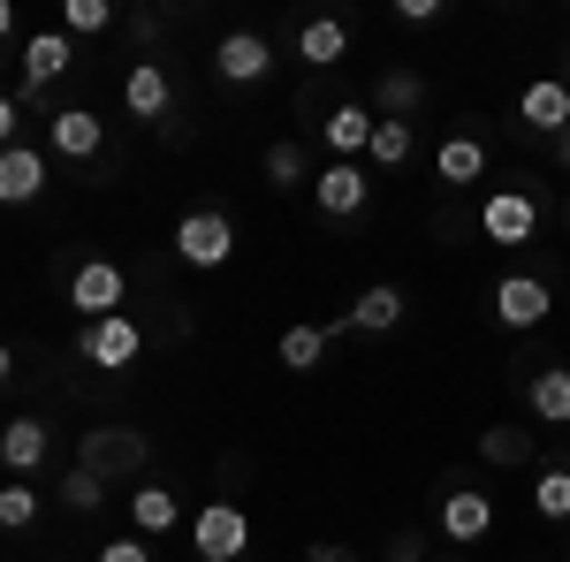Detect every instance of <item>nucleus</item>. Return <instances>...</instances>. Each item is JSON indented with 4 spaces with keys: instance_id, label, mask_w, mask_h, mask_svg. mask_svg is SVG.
<instances>
[{
    "instance_id": "4c0bfd02",
    "label": "nucleus",
    "mask_w": 570,
    "mask_h": 562,
    "mask_svg": "<svg viewBox=\"0 0 570 562\" xmlns=\"http://www.w3.org/2000/svg\"><path fill=\"white\" fill-rule=\"evenodd\" d=\"M8 373H16V349L0 343V388H8Z\"/></svg>"
},
{
    "instance_id": "ea45409f",
    "label": "nucleus",
    "mask_w": 570,
    "mask_h": 562,
    "mask_svg": "<svg viewBox=\"0 0 570 562\" xmlns=\"http://www.w3.org/2000/svg\"><path fill=\"white\" fill-rule=\"evenodd\" d=\"M0 441H8V418H0Z\"/></svg>"
},
{
    "instance_id": "b1692460",
    "label": "nucleus",
    "mask_w": 570,
    "mask_h": 562,
    "mask_svg": "<svg viewBox=\"0 0 570 562\" xmlns=\"http://www.w3.org/2000/svg\"><path fill=\"white\" fill-rule=\"evenodd\" d=\"M525 403H532L540 426H570V365H540L532 388H525Z\"/></svg>"
},
{
    "instance_id": "f3484780",
    "label": "nucleus",
    "mask_w": 570,
    "mask_h": 562,
    "mask_svg": "<svg viewBox=\"0 0 570 562\" xmlns=\"http://www.w3.org/2000/svg\"><path fill=\"white\" fill-rule=\"evenodd\" d=\"M46 190V152L39 145H8L0 152V206H31Z\"/></svg>"
},
{
    "instance_id": "ddd939ff",
    "label": "nucleus",
    "mask_w": 570,
    "mask_h": 562,
    "mask_svg": "<svg viewBox=\"0 0 570 562\" xmlns=\"http://www.w3.org/2000/svg\"><path fill=\"white\" fill-rule=\"evenodd\" d=\"M518 122H525L532 137L556 145V137L570 130V85H563V77H532V85L518 91Z\"/></svg>"
},
{
    "instance_id": "f257e3e1",
    "label": "nucleus",
    "mask_w": 570,
    "mask_h": 562,
    "mask_svg": "<svg viewBox=\"0 0 570 562\" xmlns=\"http://www.w3.org/2000/svg\"><path fill=\"white\" fill-rule=\"evenodd\" d=\"M77 472L107 479V486L145 479L153 472V441H145V426H85L77 433Z\"/></svg>"
},
{
    "instance_id": "9d476101",
    "label": "nucleus",
    "mask_w": 570,
    "mask_h": 562,
    "mask_svg": "<svg viewBox=\"0 0 570 562\" xmlns=\"http://www.w3.org/2000/svg\"><path fill=\"white\" fill-rule=\"evenodd\" d=\"M190 548H198V562H236L252 548V517H244L236 502H206V510L190 517Z\"/></svg>"
},
{
    "instance_id": "7c9ffc66",
    "label": "nucleus",
    "mask_w": 570,
    "mask_h": 562,
    "mask_svg": "<svg viewBox=\"0 0 570 562\" xmlns=\"http://www.w3.org/2000/svg\"><path fill=\"white\" fill-rule=\"evenodd\" d=\"M107 502V479H91V472H77L69 464V479H61V510H77V517H91Z\"/></svg>"
},
{
    "instance_id": "aec40b11",
    "label": "nucleus",
    "mask_w": 570,
    "mask_h": 562,
    "mask_svg": "<svg viewBox=\"0 0 570 562\" xmlns=\"http://www.w3.org/2000/svg\"><path fill=\"white\" fill-rule=\"evenodd\" d=\"M395 319H403V289H395V282H373V289H357V304L343 312V327H351V335H389Z\"/></svg>"
},
{
    "instance_id": "79ce46f5",
    "label": "nucleus",
    "mask_w": 570,
    "mask_h": 562,
    "mask_svg": "<svg viewBox=\"0 0 570 562\" xmlns=\"http://www.w3.org/2000/svg\"><path fill=\"white\" fill-rule=\"evenodd\" d=\"M563 304H570V297H563Z\"/></svg>"
},
{
    "instance_id": "2f4dec72",
    "label": "nucleus",
    "mask_w": 570,
    "mask_h": 562,
    "mask_svg": "<svg viewBox=\"0 0 570 562\" xmlns=\"http://www.w3.org/2000/svg\"><path fill=\"white\" fill-rule=\"evenodd\" d=\"M8 145H23V99L16 91H0V152Z\"/></svg>"
},
{
    "instance_id": "393cba45",
    "label": "nucleus",
    "mask_w": 570,
    "mask_h": 562,
    "mask_svg": "<svg viewBox=\"0 0 570 562\" xmlns=\"http://www.w3.org/2000/svg\"><path fill=\"white\" fill-rule=\"evenodd\" d=\"M259 175H266V190H305L312 183V152L297 145V137H274L266 160H259Z\"/></svg>"
},
{
    "instance_id": "e433bc0d",
    "label": "nucleus",
    "mask_w": 570,
    "mask_h": 562,
    "mask_svg": "<svg viewBox=\"0 0 570 562\" xmlns=\"http://www.w3.org/2000/svg\"><path fill=\"white\" fill-rule=\"evenodd\" d=\"M556 168H563V175H570V130H563V137H556Z\"/></svg>"
},
{
    "instance_id": "5701e85b",
    "label": "nucleus",
    "mask_w": 570,
    "mask_h": 562,
    "mask_svg": "<svg viewBox=\"0 0 570 562\" xmlns=\"http://www.w3.org/2000/svg\"><path fill=\"white\" fill-rule=\"evenodd\" d=\"M335 335H351V327H343V319H327V327H289L282 349H274V357H282V373H320V357H327Z\"/></svg>"
},
{
    "instance_id": "4be33fe9",
    "label": "nucleus",
    "mask_w": 570,
    "mask_h": 562,
    "mask_svg": "<svg viewBox=\"0 0 570 562\" xmlns=\"http://www.w3.org/2000/svg\"><path fill=\"white\" fill-rule=\"evenodd\" d=\"M365 145H373V107H365V99H343V107L327 115V152H335V160H365Z\"/></svg>"
},
{
    "instance_id": "c85d7f7f",
    "label": "nucleus",
    "mask_w": 570,
    "mask_h": 562,
    "mask_svg": "<svg viewBox=\"0 0 570 562\" xmlns=\"http://www.w3.org/2000/svg\"><path fill=\"white\" fill-rule=\"evenodd\" d=\"M532 510L548 524H570V464H548V472L532 479Z\"/></svg>"
},
{
    "instance_id": "39448f33",
    "label": "nucleus",
    "mask_w": 570,
    "mask_h": 562,
    "mask_svg": "<svg viewBox=\"0 0 570 562\" xmlns=\"http://www.w3.org/2000/svg\"><path fill=\"white\" fill-rule=\"evenodd\" d=\"M434 524L456 540V548H472V540H487L494 532V494L487 486H472V479H441V510H434Z\"/></svg>"
},
{
    "instance_id": "72a5a7b5",
    "label": "nucleus",
    "mask_w": 570,
    "mask_h": 562,
    "mask_svg": "<svg viewBox=\"0 0 570 562\" xmlns=\"http://www.w3.org/2000/svg\"><path fill=\"white\" fill-rule=\"evenodd\" d=\"M389 562H426V532H395Z\"/></svg>"
},
{
    "instance_id": "bb28decb",
    "label": "nucleus",
    "mask_w": 570,
    "mask_h": 562,
    "mask_svg": "<svg viewBox=\"0 0 570 562\" xmlns=\"http://www.w3.org/2000/svg\"><path fill=\"white\" fill-rule=\"evenodd\" d=\"M411 152H419V130H411V122H373V145H365L373 168H403Z\"/></svg>"
},
{
    "instance_id": "2eb2a0df",
    "label": "nucleus",
    "mask_w": 570,
    "mask_h": 562,
    "mask_svg": "<svg viewBox=\"0 0 570 562\" xmlns=\"http://www.w3.org/2000/svg\"><path fill=\"white\" fill-rule=\"evenodd\" d=\"M122 107H130L137 122H168V107H176L168 69H160V61H130V77H122Z\"/></svg>"
},
{
    "instance_id": "f704fd0d",
    "label": "nucleus",
    "mask_w": 570,
    "mask_h": 562,
    "mask_svg": "<svg viewBox=\"0 0 570 562\" xmlns=\"http://www.w3.org/2000/svg\"><path fill=\"white\" fill-rule=\"evenodd\" d=\"M395 16H403V23H434L441 0H395Z\"/></svg>"
},
{
    "instance_id": "dca6fc26",
    "label": "nucleus",
    "mask_w": 570,
    "mask_h": 562,
    "mask_svg": "<svg viewBox=\"0 0 570 562\" xmlns=\"http://www.w3.org/2000/svg\"><path fill=\"white\" fill-rule=\"evenodd\" d=\"M46 456H53V426L46 418H8V441H0V464L16 479H39Z\"/></svg>"
},
{
    "instance_id": "58836bf2",
    "label": "nucleus",
    "mask_w": 570,
    "mask_h": 562,
    "mask_svg": "<svg viewBox=\"0 0 570 562\" xmlns=\"http://www.w3.org/2000/svg\"><path fill=\"white\" fill-rule=\"evenodd\" d=\"M8 31H16V8H8V0H0V39H8Z\"/></svg>"
},
{
    "instance_id": "20e7f679",
    "label": "nucleus",
    "mask_w": 570,
    "mask_h": 562,
    "mask_svg": "<svg viewBox=\"0 0 570 562\" xmlns=\"http://www.w3.org/2000/svg\"><path fill=\"white\" fill-rule=\"evenodd\" d=\"M77 357L99 365V373H130L137 357H145V327H137L130 312H115V319H85V327H77Z\"/></svg>"
},
{
    "instance_id": "1a4fd4ad",
    "label": "nucleus",
    "mask_w": 570,
    "mask_h": 562,
    "mask_svg": "<svg viewBox=\"0 0 570 562\" xmlns=\"http://www.w3.org/2000/svg\"><path fill=\"white\" fill-rule=\"evenodd\" d=\"M365 198H373L365 160H327V168L312 175V206H320V220H357V214H365Z\"/></svg>"
},
{
    "instance_id": "f8f14e48",
    "label": "nucleus",
    "mask_w": 570,
    "mask_h": 562,
    "mask_svg": "<svg viewBox=\"0 0 570 562\" xmlns=\"http://www.w3.org/2000/svg\"><path fill=\"white\" fill-rule=\"evenodd\" d=\"M214 77L220 85H266L274 77V46H266V31H228V39L214 46Z\"/></svg>"
},
{
    "instance_id": "6e6552de",
    "label": "nucleus",
    "mask_w": 570,
    "mask_h": 562,
    "mask_svg": "<svg viewBox=\"0 0 570 562\" xmlns=\"http://www.w3.org/2000/svg\"><path fill=\"white\" fill-rule=\"evenodd\" d=\"M69 69H77V39H69V31H31V39H23V91H16V99L39 107L46 85H61Z\"/></svg>"
},
{
    "instance_id": "0eeeda50",
    "label": "nucleus",
    "mask_w": 570,
    "mask_h": 562,
    "mask_svg": "<svg viewBox=\"0 0 570 562\" xmlns=\"http://www.w3.org/2000/svg\"><path fill=\"white\" fill-rule=\"evenodd\" d=\"M556 289L540 282V274H502L494 282V319L510 327V335H532V327H548V312H556Z\"/></svg>"
},
{
    "instance_id": "4468645a",
    "label": "nucleus",
    "mask_w": 570,
    "mask_h": 562,
    "mask_svg": "<svg viewBox=\"0 0 570 562\" xmlns=\"http://www.w3.org/2000/svg\"><path fill=\"white\" fill-rule=\"evenodd\" d=\"M365 107H373V122H411L426 107V77L419 69H381L373 91H365Z\"/></svg>"
},
{
    "instance_id": "cd10ccee",
    "label": "nucleus",
    "mask_w": 570,
    "mask_h": 562,
    "mask_svg": "<svg viewBox=\"0 0 570 562\" xmlns=\"http://www.w3.org/2000/svg\"><path fill=\"white\" fill-rule=\"evenodd\" d=\"M46 510V494L31 486V479H16V486H0V532H31Z\"/></svg>"
},
{
    "instance_id": "6ab92c4d",
    "label": "nucleus",
    "mask_w": 570,
    "mask_h": 562,
    "mask_svg": "<svg viewBox=\"0 0 570 562\" xmlns=\"http://www.w3.org/2000/svg\"><path fill=\"white\" fill-rule=\"evenodd\" d=\"M130 524H137V540H168L183 524V494L176 486H137L130 494Z\"/></svg>"
},
{
    "instance_id": "473e14b6",
    "label": "nucleus",
    "mask_w": 570,
    "mask_h": 562,
    "mask_svg": "<svg viewBox=\"0 0 570 562\" xmlns=\"http://www.w3.org/2000/svg\"><path fill=\"white\" fill-rule=\"evenodd\" d=\"M91 562H153V548H145L137 532H122V540H107V548H99Z\"/></svg>"
},
{
    "instance_id": "9b49d317",
    "label": "nucleus",
    "mask_w": 570,
    "mask_h": 562,
    "mask_svg": "<svg viewBox=\"0 0 570 562\" xmlns=\"http://www.w3.org/2000/svg\"><path fill=\"white\" fill-rule=\"evenodd\" d=\"M46 152L85 168V160H99V152H107V122H99L91 107H61V115H46Z\"/></svg>"
},
{
    "instance_id": "f03ea898",
    "label": "nucleus",
    "mask_w": 570,
    "mask_h": 562,
    "mask_svg": "<svg viewBox=\"0 0 570 562\" xmlns=\"http://www.w3.org/2000/svg\"><path fill=\"white\" fill-rule=\"evenodd\" d=\"M176 259L198 266V274H214V266L236 259V220L220 214V206H190L176 220Z\"/></svg>"
},
{
    "instance_id": "7ed1b4c3",
    "label": "nucleus",
    "mask_w": 570,
    "mask_h": 562,
    "mask_svg": "<svg viewBox=\"0 0 570 562\" xmlns=\"http://www.w3.org/2000/svg\"><path fill=\"white\" fill-rule=\"evenodd\" d=\"M480 236H487V244H502V252H525L532 236H540V198H532L525 183L487 190V198H480Z\"/></svg>"
},
{
    "instance_id": "412c9836",
    "label": "nucleus",
    "mask_w": 570,
    "mask_h": 562,
    "mask_svg": "<svg viewBox=\"0 0 570 562\" xmlns=\"http://www.w3.org/2000/svg\"><path fill=\"white\" fill-rule=\"evenodd\" d=\"M434 175L449 183V190H464V183H480V175H487V145H480L472 130L441 137V145H434Z\"/></svg>"
},
{
    "instance_id": "a878e982",
    "label": "nucleus",
    "mask_w": 570,
    "mask_h": 562,
    "mask_svg": "<svg viewBox=\"0 0 570 562\" xmlns=\"http://www.w3.org/2000/svg\"><path fill=\"white\" fill-rule=\"evenodd\" d=\"M480 464H494V472H525L532 464V433L525 426H487L480 433Z\"/></svg>"
},
{
    "instance_id": "a211bd4d",
    "label": "nucleus",
    "mask_w": 570,
    "mask_h": 562,
    "mask_svg": "<svg viewBox=\"0 0 570 562\" xmlns=\"http://www.w3.org/2000/svg\"><path fill=\"white\" fill-rule=\"evenodd\" d=\"M351 53V23H335V16H305L297 23V61L305 69H335Z\"/></svg>"
},
{
    "instance_id": "a19ab883",
    "label": "nucleus",
    "mask_w": 570,
    "mask_h": 562,
    "mask_svg": "<svg viewBox=\"0 0 570 562\" xmlns=\"http://www.w3.org/2000/svg\"><path fill=\"white\" fill-rule=\"evenodd\" d=\"M563 85H570V69H563Z\"/></svg>"
},
{
    "instance_id": "423d86ee",
    "label": "nucleus",
    "mask_w": 570,
    "mask_h": 562,
    "mask_svg": "<svg viewBox=\"0 0 570 562\" xmlns=\"http://www.w3.org/2000/svg\"><path fill=\"white\" fill-rule=\"evenodd\" d=\"M69 304H77V319H115V312L130 304V274H122L115 259L69 266Z\"/></svg>"
},
{
    "instance_id": "c756f323",
    "label": "nucleus",
    "mask_w": 570,
    "mask_h": 562,
    "mask_svg": "<svg viewBox=\"0 0 570 562\" xmlns=\"http://www.w3.org/2000/svg\"><path fill=\"white\" fill-rule=\"evenodd\" d=\"M122 16L107 8V0H61V31L69 39H99V31H115Z\"/></svg>"
},
{
    "instance_id": "c9c22d12",
    "label": "nucleus",
    "mask_w": 570,
    "mask_h": 562,
    "mask_svg": "<svg viewBox=\"0 0 570 562\" xmlns=\"http://www.w3.org/2000/svg\"><path fill=\"white\" fill-rule=\"evenodd\" d=\"M305 562H357V555H351V548H335V540H320V548H312Z\"/></svg>"
}]
</instances>
